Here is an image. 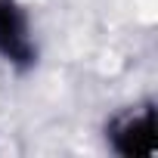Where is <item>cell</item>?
Returning a JSON list of instances; mask_svg holds the SVG:
<instances>
[{
	"label": "cell",
	"mask_w": 158,
	"mask_h": 158,
	"mask_svg": "<svg viewBox=\"0 0 158 158\" xmlns=\"http://www.w3.org/2000/svg\"><path fill=\"white\" fill-rule=\"evenodd\" d=\"M37 56L28 13L16 3V0H0V59L10 65H31Z\"/></svg>",
	"instance_id": "2"
},
{
	"label": "cell",
	"mask_w": 158,
	"mask_h": 158,
	"mask_svg": "<svg viewBox=\"0 0 158 158\" xmlns=\"http://www.w3.org/2000/svg\"><path fill=\"white\" fill-rule=\"evenodd\" d=\"M109 139L118 155H127V158L155 155V109L139 106V109H130L121 118H115L109 127Z\"/></svg>",
	"instance_id": "1"
}]
</instances>
